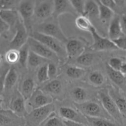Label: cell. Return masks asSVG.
I'll return each instance as SVG.
<instances>
[{"label": "cell", "mask_w": 126, "mask_h": 126, "mask_svg": "<svg viewBox=\"0 0 126 126\" xmlns=\"http://www.w3.org/2000/svg\"><path fill=\"white\" fill-rule=\"evenodd\" d=\"M34 31L53 37L60 41L63 44H66L68 40L60 27L58 18H54L52 16L40 22L36 27Z\"/></svg>", "instance_id": "1"}, {"label": "cell", "mask_w": 126, "mask_h": 126, "mask_svg": "<svg viewBox=\"0 0 126 126\" xmlns=\"http://www.w3.org/2000/svg\"><path fill=\"white\" fill-rule=\"evenodd\" d=\"M75 108L85 116L95 118H105L113 120L102 105L95 100H87L82 103H74Z\"/></svg>", "instance_id": "2"}, {"label": "cell", "mask_w": 126, "mask_h": 126, "mask_svg": "<svg viewBox=\"0 0 126 126\" xmlns=\"http://www.w3.org/2000/svg\"><path fill=\"white\" fill-rule=\"evenodd\" d=\"M29 36L36 39L37 41L47 47L57 55L59 59H65L67 57L65 46H64L63 44L58 39L36 31H33L30 34Z\"/></svg>", "instance_id": "3"}, {"label": "cell", "mask_w": 126, "mask_h": 126, "mask_svg": "<svg viewBox=\"0 0 126 126\" xmlns=\"http://www.w3.org/2000/svg\"><path fill=\"white\" fill-rule=\"evenodd\" d=\"M97 96L101 104L112 119L119 125H123V118L115 102L110 95L108 89H103L100 90L97 93Z\"/></svg>", "instance_id": "4"}, {"label": "cell", "mask_w": 126, "mask_h": 126, "mask_svg": "<svg viewBox=\"0 0 126 126\" xmlns=\"http://www.w3.org/2000/svg\"><path fill=\"white\" fill-rule=\"evenodd\" d=\"M55 105L52 103L32 110L25 118L31 126H40L55 113Z\"/></svg>", "instance_id": "5"}, {"label": "cell", "mask_w": 126, "mask_h": 126, "mask_svg": "<svg viewBox=\"0 0 126 126\" xmlns=\"http://www.w3.org/2000/svg\"><path fill=\"white\" fill-rule=\"evenodd\" d=\"M35 3L36 1H20L17 7L19 16L30 34L33 32L32 30V20L34 15Z\"/></svg>", "instance_id": "6"}, {"label": "cell", "mask_w": 126, "mask_h": 126, "mask_svg": "<svg viewBox=\"0 0 126 126\" xmlns=\"http://www.w3.org/2000/svg\"><path fill=\"white\" fill-rule=\"evenodd\" d=\"M90 33L93 39V44L91 46V49L94 51H107V50H118V47L114 42L109 38L102 36L98 34L94 26L91 29Z\"/></svg>", "instance_id": "7"}, {"label": "cell", "mask_w": 126, "mask_h": 126, "mask_svg": "<svg viewBox=\"0 0 126 126\" xmlns=\"http://www.w3.org/2000/svg\"><path fill=\"white\" fill-rule=\"evenodd\" d=\"M15 27L16 30V34L9 43V49L18 50L22 46L27 44L30 34L23 22L20 19Z\"/></svg>", "instance_id": "8"}, {"label": "cell", "mask_w": 126, "mask_h": 126, "mask_svg": "<svg viewBox=\"0 0 126 126\" xmlns=\"http://www.w3.org/2000/svg\"><path fill=\"white\" fill-rule=\"evenodd\" d=\"M27 44H28L30 50L46 60H51L54 62H57L59 60V58L54 52L36 39L29 36Z\"/></svg>", "instance_id": "9"}, {"label": "cell", "mask_w": 126, "mask_h": 126, "mask_svg": "<svg viewBox=\"0 0 126 126\" xmlns=\"http://www.w3.org/2000/svg\"><path fill=\"white\" fill-rule=\"evenodd\" d=\"M52 103V97L43 92L40 88L36 89L32 96L26 101V103L32 108V110Z\"/></svg>", "instance_id": "10"}, {"label": "cell", "mask_w": 126, "mask_h": 126, "mask_svg": "<svg viewBox=\"0 0 126 126\" xmlns=\"http://www.w3.org/2000/svg\"><path fill=\"white\" fill-rule=\"evenodd\" d=\"M59 114L63 120L81 123L88 126L87 118L77 109L70 107L63 106L59 108Z\"/></svg>", "instance_id": "11"}, {"label": "cell", "mask_w": 126, "mask_h": 126, "mask_svg": "<svg viewBox=\"0 0 126 126\" xmlns=\"http://www.w3.org/2000/svg\"><path fill=\"white\" fill-rule=\"evenodd\" d=\"M54 10V1H36L34 16L43 22L52 16Z\"/></svg>", "instance_id": "12"}, {"label": "cell", "mask_w": 126, "mask_h": 126, "mask_svg": "<svg viewBox=\"0 0 126 126\" xmlns=\"http://www.w3.org/2000/svg\"><path fill=\"white\" fill-rule=\"evenodd\" d=\"M65 49L69 59H77L84 54L86 44L85 41L78 38H72L68 40L65 44Z\"/></svg>", "instance_id": "13"}, {"label": "cell", "mask_w": 126, "mask_h": 126, "mask_svg": "<svg viewBox=\"0 0 126 126\" xmlns=\"http://www.w3.org/2000/svg\"><path fill=\"white\" fill-rule=\"evenodd\" d=\"M26 100L24 97L19 91H16L9 103V110L17 116L25 118L28 114L26 110Z\"/></svg>", "instance_id": "14"}, {"label": "cell", "mask_w": 126, "mask_h": 126, "mask_svg": "<svg viewBox=\"0 0 126 126\" xmlns=\"http://www.w3.org/2000/svg\"><path fill=\"white\" fill-rule=\"evenodd\" d=\"M54 2V10L52 17L55 18H59V16L65 14H71L76 15V12L73 7L70 1L65 0H55Z\"/></svg>", "instance_id": "15"}, {"label": "cell", "mask_w": 126, "mask_h": 126, "mask_svg": "<svg viewBox=\"0 0 126 126\" xmlns=\"http://www.w3.org/2000/svg\"><path fill=\"white\" fill-rule=\"evenodd\" d=\"M20 119L10 110L0 111V126H19L22 124Z\"/></svg>", "instance_id": "16"}, {"label": "cell", "mask_w": 126, "mask_h": 126, "mask_svg": "<svg viewBox=\"0 0 126 126\" xmlns=\"http://www.w3.org/2000/svg\"><path fill=\"white\" fill-rule=\"evenodd\" d=\"M110 95L115 102L123 118L126 119V97L117 89L111 87L108 89Z\"/></svg>", "instance_id": "17"}, {"label": "cell", "mask_w": 126, "mask_h": 126, "mask_svg": "<svg viewBox=\"0 0 126 126\" xmlns=\"http://www.w3.org/2000/svg\"><path fill=\"white\" fill-rule=\"evenodd\" d=\"M107 75L111 81L118 87L119 89L126 92V77L120 71H116L106 65Z\"/></svg>", "instance_id": "18"}, {"label": "cell", "mask_w": 126, "mask_h": 126, "mask_svg": "<svg viewBox=\"0 0 126 126\" xmlns=\"http://www.w3.org/2000/svg\"><path fill=\"white\" fill-rule=\"evenodd\" d=\"M123 36L124 35L121 25L120 16L116 15L114 16L110 22L108 27V38L111 41H114Z\"/></svg>", "instance_id": "19"}, {"label": "cell", "mask_w": 126, "mask_h": 126, "mask_svg": "<svg viewBox=\"0 0 126 126\" xmlns=\"http://www.w3.org/2000/svg\"><path fill=\"white\" fill-rule=\"evenodd\" d=\"M41 89L45 93L52 95L60 94L63 89V85L61 81L57 79L49 80L46 82L45 84L41 87Z\"/></svg>", "instance_id": "20"}, {"label": "cell", "mask_w": 126, "mask_h": 126, "mask_svg": "<svg viewBox=\"0 0 126 126\" xmlns=\"http://www.w3.org/2000/svg\"><path fill=\"white\" fill-rule=\"evenodd\" d=\"M18 79V73L14 66H11L9 68L5 79L4 94H7L14 88L17 84Z\"/></svg>", "instance_id": "21"}, {"label": "cell", "mask_w": 126, "mask_h": 126, "mask_svg": "<svg viewBox=\"0 0 126 126\" xmlns=\"http://www.w3.org/2000/svg\"><path fill=\"white\" fill-rule=\"evenodd\" d=\"M35 90V82L34 80L32 78H26L21 84L19 92L27 101Z\"/></svg>", "instance_id": "22"}, {"label": "cell", "mask_w": 126, "mask_h": 126, "mask_svg": "<svg viewBox=\"0 0 126 126\" xmlns=\"http://www.w3.org/2000/svg\"><path fill=\"white\" fill-rule=\"evenodd\" d=\"M19 14L16 9L2 10L0 11V18L3 20L10 27H16L19 20Z\"/></svg>", "instance_id": "23"}, {"label": "cell", "mask_w": 126, "mask_h": 126, "mask_svg": "<svg viewBox=\"0 0 126 126\" xmlns=\"http://www.w3.org/2000/svg\"><path fill=\"white\" fill-rule=\"evenodd\" d=\"M70 95L74 103H82L89 100V94L86 89L80 86L74 87L70 92Z\"/></svg>", "instance_id": "24"}, {"label": "cell", "mask_w": 126, "mask_h": 126, "mask_svg": "<svg viewBox=\"0 0 126 126\" xmlns=\"http://www.w3.org/2000/svg\"><path fill=\"white\" fill-rule=\"evenodd\" d=\"M97 2L99 9L98 18L103 23H107L108 22H110L115 16L114 11L103 4L100 1H97Z\"/></svg>", "instance_id": "25"}, {"label": "cell", "mask_w": 126, "mask_h": 126, "mask_svg": "<svg viewBox=\"0 0 126 126\" xmlns=\"http://www.w3.org/2000/svg\"><path fill=\"white\" fill-rule=\"evenodd\" d=\"M99 9L97 1H85V9L84 16L91 18L98 17Z\"/></svg>", "instance_id": "26"}, {"label": "cell", "mask_w": 126, "mask_h": 126, "mask_svg": "<svg viewBox=\"0 0 126 126\" xmlns=\"http://www.w3.org/2000/svg\"><path fill=\"white\" fill-rule=\"evenodd\" d=\"M75 25L80 30L84 32H91L94 25L91 20L85 16H78L75 20Z\"/></svg>", "instance_id": "27"}, {"label": "cell", "mask_w": 126, "mask_h": 126, "mask_svg": "<svg viewBox=\"0 0 126 126\" xmlns=\"http://www.w3.org/2000/svg\"><path fill=\"white\" fill-rule=\"evenodd\" d=\"M66 76L73 79H81L86 75V70L76 66H68L65 70Z\"/></svg>", "instance_id": "28"}, {"label": "cell", "mask_w": 126, "mask_h": 126, "mask_svg": "<svg viewBox=\"0 0 126 126\" xmlns=\"http://www.w3.org/2000/svg\"><path fill=\"white\" fill-rule=\"evenodd\" d=\"M46 60L44 58L32 52V50H30L27 61V66H29L30 68H36L45 63Z\"/></svg>", "instance_id": "29"}, {"label": "cell", "mask_w": 126, "mask_h": 126, "mask_svg": "<svg viewBox=\"0 0 126 126\" xmlns=\"http://www.w3.org/2000/svg\"><path fill=\"white\" fill-rule=\"evenodd\" d=\"M86 118L88 122V126H121L110 119H105V118H89V117H86Z\"/></svg>", "instance_id": "30"}, {"label": "cell", "mask_w": 126, "mask_h": 126, "mask_svg": "<svg viewBox=\"0 0 126 126\" xmlns=\"http://www.w3.org/2000/svg\"><path fill=\"white\" fill-rule=\"evenodd\" d=\"M89 81L93 86L99 87L105 83V78L99 71H93L89 75Z\"/></svg>", "instance_id": "31"}, {"label": "cell", "mask_w": 126, "mask_h": 126, "mask_svg": "<svg viewBox=\"0 0 126 126\" xmlns=\"http://www.w3.org/2000/svg\"><path fill=\"white\" fill-rule=\"evenodd\" d=\"M30 50V49L28 44L27 43L18 50L20 55L19 62L18 63L23 68H25L27 66V61H28Z\"/></svg>", "instance_id": "32"}, {"label": "cell", "mask_w": 126, "mask_h": 126, "mask_svg": "<svg viewBox=\"0 0 126 126\" xmlns=\"http://www.w3.org/2000/svg\"><path fill=\"white\" fill-rule=\"evenodd\" d=\"M76 62L84 66H91L94 61V55L91 53H84L76 59Z\"/></svg>", "instance_id": "33"}, {"label": "cell", "mask_w": 126, "mask_h": 126, "mask_svg": "<svg viewBox=\"0 0 126 126\" xmlns=\"http://www.w3.org/2000/svg\"><path fill=\"white\" fill-rule=\"evenodd\" d=\"M48 63H44L39 66L37 71V79L39 83H46L49 81V75L47 71Z\"/></svg>", "instance_id": "34"}, {"label": "cell", "mask_w": 126, "mask_h": 126, "mask_svg": "<svg viewBox=\"0 0 126 126\" xmlns=\"http://www.w3.org/2000/svg\"><path fill=\"white\" fill-rule=\"evenodd\" d=\"M19 52L16 49H9L5 54L6 61L10 65H14L19 62Z\"/></svg>", "instance_id": "35"}, {"label": "cell", "mask_w": 126, "mask_h": 126, "mask_svg": "<svg viewBox=\"0 0 126 126\" xmlns=\"http://www.w3.org/2000/svg\"><path fill=\"white\" fill-rule=\"evenodd\" d=\"M85 1L81 0H72L70 1L73 7L75 9V12L79 16H84V15L85 9Z\"/></svg>", "instance_id": "36"}, {"label": "cell", "mask_w": 126, "mask_h": 126, "mask_svg": "<svg viewBox=\"0 0 126 126\" xmlns=\"http://www.w3.org/2000/svg\"><path fill=\"white\" fill-rule=\"evenodd\" d=\"M19 2L18 1H0V11L16 9V7H18Z\"/></svg>", "instance_id": "37"}, {"label": "cell", "mask_w": 126, "mask_h": 126, "mask_svg": "<svg viewBox=\"0 0 126 126\" xmlns=\"http://www.w3.org/2000/svg\"><path fill=\"white\" fill-rule=\"evenodd\" d=\"M123 60L118 57H112L108 60L107 65L114 70L116 71H120L121 70L122 66H123Z\"/></svg>", "instance_id": "38"}, {"label": "cell", "mask_w": 126, "mask_h": 126, "mask_svg": "<svg viewBox=\"0 0 126 126\" xmlns=\"http://www.w3.org/2000/svg\"><path fill=\"white\" fill-rule=\"evenodd\" d=\"M44 123V126H64L63 121L58 118L55 113Z\"/></svg>", "instance_id": "39"}, {"label": "cell", "mask_w": 126, "mask_h": 126, "mask_svg": "<svg viewBox=\"0 0 126 126\" xmlns=\"http://www.w3.org/2000/svg\"><path fill=\"white\" fill-rule=\"evenodd\" d=\"M48 75H49V80L54 79L57 75L58 70L56 65L54 63L50 62L48 63L47 66Z\"/></svg>", "instance_id": "40"}, {"label": "cell", "mask_w": 126, "mask_h": 126, "mask_svg": "<svg viewBox=\"0 0 126 126\" xmlns=\"http://www.w3.org/2000/svg\"><path fill=\"white\" fill-rule=\"evenodd\" d=\"M8 70L9 68L6 69L0 74V97H1V96L4 95V93L5 79H6V76Z\"/></svg>", "instance_id": "41"}, {"label": "cell", "mask_w": 126, "mask_h": 126, "mask_svg": "<svg viewBox=\"0 0 126 126\" xmlns=\"http://www.w3.org/2000/svg\"><path fill=\"white\" fill-rule=\"evenodd\" d=\"M119 49L126 50V36H123L119 39L113 41Z\"/></svg>", "instance_id": "42"}, {"label": "cell", "mask_w": 126, "mask_h": 126, "mask_svg": "<svg viewBox=\"0 0 126 126\" xmlns=\"http://www.w3.org/2000/svg\"><path fill=\"white\" fill-rule=\"evenodd\" d=\"M100 1L103 4H104L105 6L109 7L112 11H114V12H118V7H117L115 1H112V0H102Z\"/></svg>", "instance_id": "43"}, {"label": "cell", "mask_w": 126, "mask_h": 126, "mask_svg": "<svg viewBox=\"0 0 126 126\" xmlns=\"http://www.w3.org/2000/svg\"><path fill=\"white\" fill-rule=\"evenodd\" d=\"M11 27L3 20L0 18V36L6 34L10 30Z\"/></svg>", "instance_id": "44"}, {"label": "cell", "mask_w": 126, "mask_h": 126, "mask_svg": "<svg viewBox=\"0 0 126 126\" xmlns=\"http://www.w3.org/2000/svg\"><path fill=\"white\" fill-rule=\"evenodd\" d=\"M120 22L123 34L126 36V13H124L120 16Z\"/></svg>", "instance_id": "45"}, {"label": "cell", "mask_w": 126, "mask_h": 126, "mask_svg": "<svg viewBox=\"0 0 126 126\" xmlns=\"http://www.w3.org/2000/svg\"><path fill=\"white\" fill-rule=\"evenodd\" d=\"M63 122L64 125L65 126H87L85 124H81V123H75V122L63 120Z\"/></svg>", "instance_id": "46"}, {"label": "cell", "mask_w": 126, "mask_h": 126, "mask_svg": "<svg viewBox=\"0 0 126 126\" xmlns=\"http://www.w3.org/2000/svg\"><path fill=\"white\" fill-rule=\"evenodd\" d=\"M121 72L124 76H126V62H124V63H123L121 68Z\"/></svg>", "instance_id": "47"}, {"label": "cell", "mask_w": 126, "mask_h": 126, "mask_svg": "<svg viewBox=\"0 0 126 126\" xmlns=\"http://www.w3.org/2000/svg\"><path fill=\"white\" fill-rule=\"evenodd\" d=\"M2 102H3V100L1 97H0V111L2 110Z\"/></svg>", "instance_id": "48"}, {"label": "cell", "mask_w": 126, "mask_h": 126, "mask_svg": "<svg viewBox=\"0 0 126 126\" xmlns=\"http://www.w3.org/2000/svg\"><path fill=\"white\" fill-rule=\"evenodd\" d=\"M2 56H1V55L0 54V66H1V64H2Z\"/></svg>", "instance_id": "49"}, {"label": "cell", "mask_w": 126, "mask_h": 126, "mask_svg": "<svg viewBox=\"0 0 126 126\" xmlns=\"http://www.w3.org/2000/svg\"><path fill=\"white\" fill-rule=\"evenodd\" d=\"M64 126H65V125H64Z\"/></svg>", "instance_id": "50"}]
</instances>
